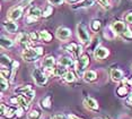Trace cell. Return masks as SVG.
Listing matches in <instances>:
<instances>
[{
  "label": "cell",
  "mask_w": 132,
  "mask_h": 119,
  "mask_svg": "<svg viewBox=\"0 0 132 119\" xmlns=\"http://www.w3.org/2000/svg\"><path fill=\"white\" fill-rule=\"evenodd\" d=\"M77 36L78 39L80 40L81 43H89V40H90V36H89V33H88V30L87 27L84 25V24H79L77 26Z\"/></svg>",
  "instance_id": "cell-1"
},
{
  "label": "cell",
  "mask_w": 132,
  "mask_h": 119,
  "mask_svg": "<svg viewBox=\"0 0 132 119\" xmlns=\"http://www.w3.org/2000/svg\"><path fill=\"white\" fill-rule=\"evenodd\" d=\"M32 76H33V78H34L35 83H36L38 86H43V85L46 84L47 77H46V76L44 75L43 73H42L38 68H35L34 71L32 72Z\"/></svg>",
  "instance_id": "cell-2"
},
{
  "label": "cell",
  "mask_w": 132,
  "mask_h": 119,
  "mask_svg": "<svg viewBox=\"0 0 132 119\" xmlns=\"http://www.w3.org/2000/svg\"><path fill=\"white\" fill-rule=\"evenodd\" d=\"M89 64V58L87 54H82L81 57L78 59V64H77V73L78 75H82L84 71Z\"/></svg>",
  "instance_id": "cell-3"
},
{
  "label": "cell",
  "mask_w": 132,
  "mask_h": 119,
  "mask_svg": "<svg viewBox=\"0 0 132 119\" xmlns=\"http://www.w3.org/2000/svg\"><path fill=\"white\" fill-rule=\"evenodd\" d=\"M40 56V54L37 53V51L34 49H26L25 51L23 52L22 57L24 60H26V61H34V60H36V58Z\"/></svg>",
  "instance_id": "cell-4"
},
{
  "label": "cell",
  "mask_w": 132,
  "mask_h": 119,
  "mask_svg": "<svg viewBox=\"0 0 132 119\" xmlns=\"http://www.w3.org/2000/svg\"><path fill=\"white\" fill-rule=\"evenodd\" d=\"M56 38L59 40H62V41H65L71 36V31L67 27H59L55 32Z\"/></svg>",
  "instance_id": "cell-5"
},
{
  "label": "cell",
  "mask_w": 132,
  "mask_h": 119,
  "mask_svg": "<svg viewBox=\"0 0 132 119\" xmlns=\"http://www.w3.org/2000/svg\"><path fill=\"white\" fill-rule=\"evenodd\" d=\"M22 14H23V7L22 6H17V7H14L13 9L9 10V13H8V18L11 20H17L20 18Z\"/></svg>",
  "instance_id": "cell-6"
},
{
  "label": "cell",
  "mask_w": 132,
  "mask_h": 119,
  "mask_svg": "<svg viewBox=\"0 0 132 119\" xmlns=\"http://www.w3.org/2000/svg\"><path fill=\"white\" fill-rule=\"evenodd\" d=\"M111 27H112V29L114 30V32H115L116 34H120V35H122L123 33H124V32L128 30L127 25H125V24L123 23V22H120V20H116V22L112 23Z\"/></svg>",
  "instance_id": "cell-7"
},
{
  "label": "cell",
  "mask_w": 132,
  "mask_h": 119,
  "mask_svg": "<svg viewBox=\"0 0 132 119\" xmlns=\"http://www.w3.org/2000/svg\"><path fill=\"white\" fill-rule=\"evenodd\" d=\"M109 54H110V51L107 50L106 48H104V47L96 48L95 51H94V57L96 58V59H98V60L104 59V58H106Z\"/></svg>",
  "instance_id": "cell-8"
},
{
  "label": "cell",
  "mask_w": 132,
  "mask_h": 119,
  "mask_svg": "<svg viewBox=\"0 0 132 119\" xmlns=\"http://www.w3.org/2000/svg\"><path fill=\"white\" fill-rule=\"evenodd\" d=\"M13 103H17V104H19L20 107H23L24 109H27L28 108V102L29 100H27L24 95H19L17 97H14V99L10 100Z\"/></svg>",
  "instance_id": "cell-9"
},
{
  "label": "cell",
  "mask_w": 132,
  "mask_h": 119,
  "mask_svg": "<svg viewBox=\"0 0 132 119\" xmlns=\"http://www.w3.org/2000/svg\"><path fill=\"white\" fill-rule=\"evenodd\" d=\"M4 27H5L6 31L9 32V33H15L17 31V29H18L17 24L14 23L13 20H5L4 22Z\"/></svg>",
  "instance_id": "cell-10"
},
{
  "label": "cell",
  "mask_w": 132,
  "mask_h": 119,
  "mask_svg": "<svg viewBox=\"0 0 132 119\" xmlns=\"http://www.w3.org/2000/svg\"><path fill=\"white\" fill-rule=\"evenodd\" d=\"M111 77H112L113 81L120 82L123 79V73L121 71H119V69H113V71L111 72Z\"/></svg>",
  "instance_id": "cell-11"
},
{
  "label": "cell",
  "mask_w": 132,
  "mask_h": 119,
  "mask_svg": "<svg viewBox=\"0 0 132 119\" xmlns=\"http://www.w3.org/2000/svg\"><path fill=\"white\" fill-rule=\"evenodd\" d=\"M27 15H28V16H33V17L38 18V17H40L41 15H42V11H41V9H40V8L35 7V6H32V7L28 9Z\"/></svg>",
  "instance_id": "cell-12"
},
{
  "label": "cell",
  "mask_w": 132,
  "mask_h": 119,
  "mask_svg": "<svg viewBox=\"0 0 132 119\" xmlns=\"http://www.w3.org/2000/svg\"><path fill=\"white\" fill-rule=\"evenodd\" d=\"M54 64H55V60H54V58L53 57H46L45 59L43 60V66L45 67L46 69H51V68H53L54 67Z\"/></svg>",
  "instance_id": "cell-13"
},
{
  "label": "cell",
  "mask_w": 132,
  "mask_h": 119,
  "mask_svg": "<svg viewBox=\"0 0 132 119\" xmlns=\"http://www.w3.org/2000/svg\"><path fill=\"white\" fill-rule=\"evenodd\" d=\"M17 42H19L20 44H23V45H27L29 44V39H28V35L27 34H25V33H20V34H18V36H17V40H16Z\"/></svg>",
  "instance_id": "cell-14"
},
{
  "label": "cell",
  "mask_w": 132,
  "mask_h": 119,
  "mask_svg": "<svg viewBox=\"0 0 132 119\" xmlns=\"http://www.w3.org/2000/svg\"><path fill=\"white\" fill-rule=\"evenodd\" d=\"M59 64L64 67H70L73 65V60L71 59L70 57H61L59 59Z\"/></svg>",
  "instance_id": "cell-15"
},
{
  "label": "cell",
  "mask_w": 132,
  "mask_h": 119,
  "mask_svg": "<svg viewBox=\"0 0 132 119\" xmlns=\"http://www.w3.org/2000/svg\"><path fill=\"white\" fill-rule=\"evenodd\" d=\"M104 36H105V38H106L107 40H113V39L116 36V33L114 32V30L112 29V27L109 26L107 29L104 30Z\"/></svg>",
  "instance_id": "cell-16"
},
{
  "label": "cell",
  "mask_w": 132,
  "mask_h": 119,
  "mask_svg": "<svg viewBox=\"0 0 132 119\" xmlns=\"http://www.w3.org/2000/svg\"><path fill=\"white\" fill-rule=\"evenodd\" d=\"M96 77H97V75H96V73L93 72V71L85 72V74H84V79H85L86 82H93L96 79Z\"/></svg>",
  "instance_id": "cell-17"
},
{
  "label": "cell",
  "mask_w": 132,
  "mask_h": 119,
  "mask_svg": "<svg viewBox=\"0 0 132 119\" xmlns=\"http://www.w3.org/2000/svg\"><path fill=\"white\" fill-rule=\"evenodd\" d=\"M85 104L88 107V108L93 109V110H97L98 109V103L96 102L94 99H92V97H87L85 101Z\"/></svg>",
  "instance_id": "cell-18"
},
{
  "label": "cell",
  "mask_w": 132,
  "mask_h": 119,
  "mask_svg": "<svg viewBox=\"0 0 132 119\" xmlns=\"http://www.w3.org/2000/svg\"><path fill=\"white\" fill-rule=\"evenodd\" d=\"M94 5V0H82L80 4H78L77 6H72V8H88L90 6Z\"/></svg>",
  "instance_id": "cell-19"
},
{
  "label": "cell",
  "mask_w": 132,
  "mask_h": 119,
  "mask_svg": "<svg viewBox=\"0 0 132 119\" xmlns=\"http://www.w3.org/2000/svg\"><path fill=\"white\" fill-rule=\"evenodd\" d=\"M40 39H42L43 41L50 42L51 40H52V35H51L47 31H41L40 32Z\"/></svg>",
  "instance_id": "cell-20"
},
{
  "label": "cell",
  "mask_w": 132,
  "mask_h": 119,
  "mask_svg": "<svg viewBox=\"0 0 132 119\" xmlns=\"http://www.w3.org/2000/svg\"><path fill=\"white\" fill-rule=\"evenodd\" d=\"M65 73L67 72H65L64 66H61V65H60V67H58V68H54V71H53V74L55 76H64Z\"/></svg>",
  "instance_id": "cell-21"
},
{
  "label": "cell",
  "mask_w": 132,
  "mask_h": 119,
  "mask_svg": "<svg viewBox=\"0 0 132 119\" xmlns=\"http://www.w3.org/2000/svg\"><path fill=\"white\" fill-rule=\"evenodd\" d=\"M1 45H2V48H10V47H13V41H11L10 39H7V38H5V36H2Z\"/></svg>",
  "instance_id": "cell-22"
},
{
  "label": "cell",
  "mask_w": 132,
  "mask_h": 119,
  "mask_svg": "<svg viewBox=\"0 0 132 119\" xmlns=\"http://www.w3.org/2000/svg\"><path fill=\"white\" fill-rule=\"evenodd\" d=\"M41 106L44 109H50L51 108V96H46L41 101Z\"/></svg>",
  "instance_id": "cell-23"
},
{
  "label": "cell",
  "mask_w": 132,
  "mask_h": 119,
  "mask_svg": "<svg viewBox=\"0 0 132 119\" xmlns=\"http://www.w3.org/2000/svg\"><path fill=\"white\" fill-rule=\"evenodd\" d=\"M63 77H64V81L65 82H69V83H71V82H73L75 79H76V75H75L72 72H67L64 74Z\"/></svg>",
  "instance_id": "cell-24"
},
{
  "label": "cell",
  "mask_w": 132,
  "mask_h": 119,
  "mask_svg": "<svg viewBox=\"0 0 132 119\" xmlns=\"http://www.w3.org/2000/svg\"><path fill=\"white\" fill-rule=\"evenodd\" d=\"M29 90H32V87H31V85H26V86H22V87H18V88H15V92H17V93H26L27 91Z\"/></svg>",
  "instance_id": "cell-25"
},
{
  "label": "cell",
  "mask_w": 132,
  "mask_h": 119,
  "mask_svg": "<svg viewBox=\"0 0 132 119\" xmlns=\"http://www.w3.org/2000/svg\"><path fill=\"white\" fill-rule=\"evenodd\" d=\"M27 118L28 119H38L40 118V112H38L37 110H32L27 115Z\"/></svg>",
  "instance_id": "cell-26"
},
{
  "label": "cell",
  "mask_w": 132,
  "mask_h": 119,
  "mask_svg": "<svg viewBox=\"0 0 132 119\" xmlns=\"http://www.w3.org/2000/svg\"><path fill=\"white\" fill-rule=\"evenodd\" d=\"M97 1H98V4H100L103 8H105V9H110L111 8L110 0H97Z\"/></svg>",
  "instance_id": "cell-27"
},
{
  "label": "cell",
  "mask_w": 132,
  "mask_h": 119,
  "mask_svg": "<svg viewBox=\"0 0 132 119\" xmlns=\"http://www.w3.org/2000/svg\"><path fill=\"white\" fill-rule=\"evenodd\" d=\"M53 13V8H52V6H46V8H45V10L43 11V17H49L51 16Z\"/></svg>",
  "instance_id": "cell-28"
},
{
  "label": "cell",
  "mask_w": 132,
  "mask_h": 119,
  "mask_svg": "<svg viewBox=\"0 0 132 119\" xmlns=\"http://www.w3.org/2000/svg\"><path fill=\"white\" fill-rule=\"evenodd\" d=\"M92 29H93V31H95V32H97L98 30L101 29V22L100 20H93L92 22Z\"/></svg>",
  "instance_id": "cell-29"
},
{
  "label": "cell",
  "mask_w": 132,
  "mask_h": 119,
  "mask_svg": "<svg viewBox=\"0 0 132 119\" xmlns=\"http://www.w3.org/2000/svg\"><path fill=\"white\" fill-rule=\"evenodd\" d=\"M10 62H11L10 58L7 57V56H5V54H2V56H1V64H2V66H7V65H9Z\"/></svg>",
  "instance_id": "cell-30"
},
{
  "label": "cell",
  "mask_w": 132,
  "mask_h": 119,
  "mask_svg": "<svg viewBox=\"0 0 132 119\" xmlns=\"http://www.w3.org/2000/svg\"><path fill=\"white\" fill-rule=\"evenodd\" d=\"M8 87H9V84H8V82H7V78L1 76V90L5 91V90H7Z\"/></svg>",
  "instance_id": "cell-31"
},
{
  "label": "cell",
  "mask_w": 132,
  "mask_h": 119,
  "mask_svg": "<svg viewBox=\"0 0 132 119\" xmlns=\"http://www.w3.org/2000/svg\"><path fill=\"white\" fill-rule=\"evenodd\" d=\"M127 93H128V91H127V88H125L124 86H120L118 88V95L119 96H124Z\"/></svg>",
  "instance_id": "cell-32"
},
{
  "label": "cell",
  "mask_w": 132,
  "mask_h": 119,
  "mask_svg": "<svg viewBox=\"0 0 132 119\" xmlns=\"http://www.w3.org/2000/svg\"><path fill=\"white\" fill-rule=\"evenodd\" d=\"M1 76H2V77H6V78H8L10 76V72L9 71H6L5 66H2V68H1Z\"/></svg>",
  "instance_id": "cell-33"
},
{
  "label": "cell",
  "mask_w": 132,
  "mask_h": 119,
  "mask_svg": "<svg viewBox=\"0 0 132 119\" xmlns=\"http://www.w3.org/2000/svg\"><path fill=\"white\" fill-rule=\"evenodd\" d=\"M14 115H16V110H15V109H8L7 112H6V117L9 118V119L13 117Z\"/></svg>",
  "instance_id": "cell-34"
},
{
  "label": "cell",
  "mask_w": 132,
  "mask_h": 119,
  "mask_svg": "<svg viewBox=\"0 0 132 119\" xmlns=\"http://www.w3.org/2000/svg\"><path fill=\"white\" fill-rule=\"evenodd\" d=\"M122 36H123V38H124V39H128V40H130V39H132V32L130 31V30H127V31H125L124 33H123V34H122Z\"/></svg>",
  "instance_id": "cell-35"
},
{
  "label": "cell",
  "mask_w": 132,
  "mask_h": 119,
  "mask_svg": "<svg viewBox=\"0 0 132 119\" xmlns=\"http://www.w3.org/2000/svg\"><path fill=\"white\" fill-rule=\"evenodd\" d=\"M49 2L51 5H54V6H60L62 5V2H63V0H49Z\"/></svg>",
  "instance_id": "cell-36"
},
{
  "label": "cell",
  "mask_w": 132,
  "mask_h": 119,
  "mask_svg": "<svg viewBox=\"0 0 132 119\" xmlns=\"http://www.w3.org/2000/svg\"><path fill=\"white\" fill-rule=\"evenodd\" d=\"M23 114H24V108H23V107H20V108H18V109L16 110V115H17V117H22Z\"/></svg>",
  "instance_id": "cell-37"
},
{
  "label": "cell",
  "mask_w": 132,
  "mask_h": 119,
  "mask_svg": "<svg viewBox=\"0 0 132 119\" xmlns=\"http://www.w3.org/2000/svg\"><path fill=\"white\" fill-rule=\"evenodd\" d=\"M125 22L132 24V13H129L127 16H125Z\"/></svg>",
  "instance_id": "cell-38"
},
{
  "label": "cell",
  "mask_w": 132,
  "mask_h": 119,
  "mask_svg": "<svg viewBox=\"0 0 132 119\" xmlns=\"http://www.w3.org/2000/svg\"><path fill=\"white\" fill-rule=\"evenodd\" d=\"M7 110H8V109L6 108V106L4 104V103H2V104H1V115H6Z\"/></svg>",
  "instance_id": "cell-39"
},
{
  "label": "cell",
  "mask_w": 132,
  "mask_h": 119,
  "mask_svg": "<svg viewBox=\"0 0 132 119\" xmlns=\"http://www.w3.org/2000/svg\"><path fill=\"white\" fill-rule=\"evenodd\" d=\"M35 50L37 51V53L40 54V56H41V54H43V48H41V47H37V48H35Z\"/></svg>",
  "instance_id": "cell-40"
},
{
  "label": "cell",
  "mask_w": 132,
  "mask_h": 119,
  "mask_svg": "<svg viewBox=\"0 0 132 119\" xmlns=\"http://www.w3.org/2000/svg\"><path fill=\"white\" fill-rule=\"evenodd\" d=\"M31 38H32V40H33V41H37V40H38V36L36 35V34H35V33H32V34H31Z\"/></svg>",
  "instance_id": "cell-41"
},
{
  "label": "cell",
  "mask_w": 132,
  "mask_h": 119,
  "mask_svg": "<svg viewBox=\"0 0 132 119\" xmlns=\"http://www.w3.org/2000/svg\"><path fill=\"white\" fill-rule=\"evenodd\" d=\"M52 119H65V118H64V116H62V115H56Z\"/></svg>",
  "instance_id": "cell-42"
},
{
  "label": "cell",
  "mask_w": 132,
  "mask_h": 119,
  "mask_svg": "<svg viewBox=\"0 0 132 119\" xmlns=\"http://www.w3.org/2000/svg\"><path fill=\"white\" fill-rule=\"evenodd\" d=\"M68 119H80V118H79V117H77V116H75V115H69Z\"/></svg>",
  "instance_id": "cell-43"
},
{
  "label": "cell",
  "mask_w": 132,
  "mask_h": 119,
  "mask_svg": "<svg viewBox=\"0 0 132 119\" xmlns=\"http://www.w3.org/2000/svg\"><path fill=\"white\" fill-rule=\"evenodd\" d=\"M128 101H132V93L129 94V96H128Z\"/></svg>",
  "instance_id": "cell-44"
},
{
  "label": "cell",
  "mask_w": 132,
  "mask_h": 119,
  "mask_svg": "<svg viewBox=\"0 0 132 119\" xmlns=\"http://www.w3.org/2000/svg\"><path fill=\"white\" fill-rule=\"evenodd\" d=\"M68 2H70V4H72V2H75V1H77V0H67Z\"/></svg>",
  "instance_id": "cell-45"
},
{
  "label": "cell",
  "mask_w": 132,
  "mask_h": 119,
  "mask_svg": "<svg viewBox=\"0 0 132 119\" xmlns=\"http://www.w3.org/2000/svg\"><path fill=\"white\" fill-rule=\"evenodd\" d=\"M130 84H131V85H132V78H131V79H130Z\"/></svg>",
  "instance_id": "cell-46"
}]
</instances>
